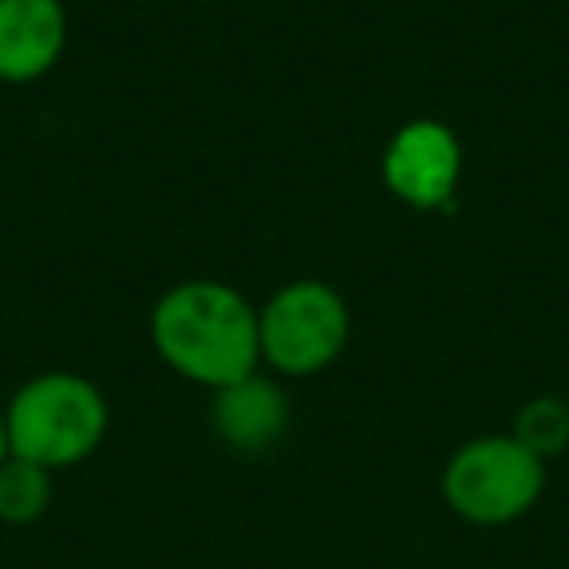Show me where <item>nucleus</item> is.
Listing matches in <instances>:
<instances>
[{"label":"nucleus","mask_w":569,"mask_h":569,"mask_svg":"<svg viewBox=\"0 0 569 569\" xmlns=\"http://www.w3.org/2000/svg\"><path fill=\"white\" fill-rule=\"evenodd\" d=\"M289 398L273 379H261L258 371L246 375L242 382L214 390L211 406V429L227 449L242 452V457H261V452L277 449L289 433Z\"/></svg>","instance_id":"obj_6"},{"label":"nucleus","mask_w":569,"mask_h":569,"mask_svg":"<svg viewBox=\"0 0 569 569\" xmlns=\"http://www.w3.org/2000/svg\"><path fill=\"white\" fill-rule=\"evenodd\" d=\"M261 363L289 379H309L336 363L351 340V309L332 284L301 277L258 309Z\"/></svg>","instance_id":"obj_4"},{"label":"nucleus","mask_w":569,"mask_h":569,"mask_svg":"<svg viewBox=\"0 0 569 569\" xmlns=\"http://www.w3.org/2000/svg\"><path fill=\"white\" fill-rule=\"evenodd\" d=\"M149 336L157 356L180 379L207 390L242 382L261 363L258 309L211 277L172 284L152 305Z\"/></svg>","instance_id":"obj_1"},{"label":"nucleus","mask_w":569,"mask_h":569,"mask_svg":"<svg viewBox=\"0 0 569 569\" xmlns=\"http://www.w3.org/2000/svg\"><path fill=\"white\" fill-rule=\"evenodd\" d=\"M546 491V460L511 433L465 441L441 472V496L472 527H507L535 511Z\"/></svg>","instance_id":"obj_3"},{"label":"nucleus","mask_w":569,"mask_h":569,"mask_svg":"<svg viewBox=\"0 0 569 569\" xmlns=\"http://www.w3.org/2000/svg\"><path fill=\"white\" fill-rule=\"evenodd\" d=\"M511 437L519 445H527L535 457H558V452L569 449V406L553 395L530 398L519 410V418H515Z\"/></svg>","instance_id":"obj_9"},{"label":"nucleus","mask_w":569,"mask_h":569,"mask_svg":"<svg viewBox=\"0 0 569 569\" xmlns=\"http://www.w3.org/2000/svg\"><path fill=\"white\" fill-rule=\"evenodd\" d=\"M51 507V472L32 460L9 457L0 465V522L28 527L40 522Z\"/></svg>","instance_id":"obj_8"},{"label":"nucleus","mask_w":569,"mask_h":569,"mask_svg":"<svg viewBox=\"0 0 569 569\" xmlns=\"http://www.w3.org/2000/svg\"><path fill=\"white\" fill-rule=\"evenodd\" d=\"M460 172H465V152H460L457 133L433 118L406 121L382 152V180L390 196L418 211L449 203Z\"/></svg>","instance_id":"obj_5"},{"label":"nucleus","mask_w":569,"mask_h":569,"mask_svg":"<svg viewBox=\"0 0 569 569\" xmlns=\"http://www.w3.org/2000/svg\"><path fill=\"white\" fill-rule=\"evenodd\" d=\"M12 457L59 472L94 457L110 429V402L90 379L74 371H48L28 379L4 406Z\"/></svg>","instance_id":"obj_2"},{"label":"nucleus","mask_w":569,"mask_h":569,"mask_svg":"<svg viewBox=\"0 0 569 569\" xmlns=\"http://www.w3.org/2000/svg\"><path fill=\"white\" fill-rule=\"evenodd\" d=\"M63 51V0H0V82L43 79Z\"/></svg>","instance_id":"obj_7"},{"label":"nucleus","mask_w":569,"mask_h":569,"mask_svg":"<svg viewBox=\"0 0 569 569\" xmlns=\"http://www.w3.org/2000/svg\"><path fill=\"white\" fill-rule=\"evenodd\" d=\"M12 457V449H9V426H4V410H0V465Z\"/></svg>","instance_id":"obj_10"}]
</instances>
